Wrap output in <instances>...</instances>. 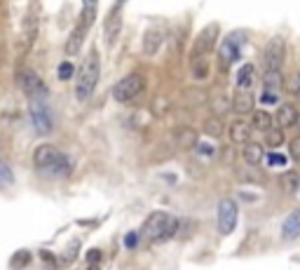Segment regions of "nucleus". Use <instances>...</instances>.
Returning a JSON list of instances; mask_svg holds the SVG:
<instances>
[{
    "instance_id": "2f4dec72",
    "label": "nucleus",
    "mask_w": 300,
    "mask_h": 270,
    "mask_svg": "<svg viewBox=\"0 0 300 270\" xmlns=\"http://www.w3.org/2000/svg\"><path fill=\"white\" fill-rule=\"evenodd\" d=\"M181 146H197V136L193 130H185L181 134Z\"/></svg>"
},
{
    "instance_id": "6ab92c4d",
    "label": "nucleus",
    "mask_w": 300,
    "mask_h": 270,
    "mask_svg": "<svg viewBox=\"0 0 300 270\" xmlns=\"http://www.w3.org/2000/svg\"><path fill=\"white\" fill-rule=\"evenodd\" d=\"M253 82H256V66L244 64L239 71H237V87L244 89V92H249V89L253 87Z\"/></svg>"
},
{
    "instance_id": "4468645a",
    "label": "nucleus",
    "mask_w": 300,
    "mask_h": 270,
    "mask_svg": "<svg viewBox=\"0 0 300 270\" xmlns=\"http://www.w3.org/2000/svg\"><path fill=\"white\" fill-rule=\"evenodd\" d=\"M298 118H300V113L296 110L293 104H281L275 120H277L279 130H289V127H296V125H298Z\"/></svg>"
},
{
    "instance_id": "dca6fc26",
    "label": "nucleus",
    "mask_w": 300,
    "mask_h": 270,
    "mask_svg": "<svg viewBox=\"0 0 300 270\" xmlns=\"http://www.w3.org/2000/svg\"><path fill=\"white\" fill-rule=\"evenodd\" d=\"M162 43H164V33L160 28H148L146 35H143V54H148V56L157 54Z\"/></svg>"
},
{
    "instance_id": "c756f323",
    "label": "nucleus",
    "mask_w": 300,
    "mask_h": 270,
    "mask_svg": "<svg viewBox=\"0 0 300 270\" xmlns=\"http://www.w3.org/2000/svg\"><path fill=\"white\" fill-rule=\"evenodd\" d=\"M289 153H291V158H293V160L300 162V136H296V139L289 141Z\"/></svg>"
},
{
    "instance_id": "a878e982",
    "label": "nucleus",
    "mask_w": 300,
    "mask_h": 270,
    "mask_svg": "<svg viewBox=\"0 0 300 270\" xmlns=\"http://www.w3.org/2000/svg\"><path fill=\"white\" fill-rule=\"evenodd\" d=\"M204 132H206L209 136H221V134H223V125H221V120L209 118L206 122H204Z\"/></svg>"
},
{
    "instance_id": "c85d7f7f",
    "label": "nucleus",
    "mask_w": 300,
    "mask_h": 270,
    "mask_svg": "<svg viewBox=\"0 0 300 270\" xmlns=\"http://www.w3.org/2000/svg\"><path fill=\"white\" fill-rule=\"evenodd\" d=\"M286 89H289L291 94H300V73H293L286 80Z\"/></svg>"
},
{
    "instance_id": "473e14b6",
    "label": "nucleus",
    "mask_w": 300,
    "mask_h": 270,
    "mask_svg": "<svg viewBox=\"0 0 300 270\" xmlns=\"http://www.w3.org/2000/svg\"><path fill=\"white\" fill-rule=\"evenodd\" d=\"M268 164L270 167H284V164H286V158H284V155H279V153H270Z\"/></svg>"
},
{
    "instance_id": "f8f14e48",
    "label": "nucleus",
    "mask_w": 300,
    "mask_h": 270,
    "mask_svg": "<svg viewBox=\"0 0 300 270\" xmlns=\"http://www.w3.org/2000/svg\"><path fill=\"white\" fill-rule=\"evenodd\" d=\"M31 122L38 134H50L54 130L52 110L45 101H31Z\"/></svg>"
},
{
    "instance_id": "f3484780",
    "label": "nucleus",
    "mask_w": 300,
    "mask_h": 270,
    "mask_svg": "<svg viewBox=\"0 0 300 270\" xmlns=\"http://www.w3.org/2000/svg\"><path fill=\"white\" fill-rule=\"evenodd\" d=\"M230 141L247 146L249 141H251V122H247V120H235L230 125Z\"/></svg>"
},
{
    "instance_id": "9b49d317",
    "label": "nucleus",
    "mask_w": 300,
    "mask_h": 270,
    "mask_svg": "<svg viewBox=\"0 0 300 270\" xmlns=\"http://www.w3.org/2000/svg\"><path fill=\"white\" fill-rule=\"evenodd\" d=\"M244 40H247V35H244V31H235V33H230V35H227V38L223 40V45H221V50H218V56H221V64H223V66L235 64L237 59H239V54H242V45H244Z\"/></svg>"
},
{
    "instance_id": "e433bc0d",
    "label": "nucleus",
    "mask_w": 300,
    "mask_h": 270,
    "mask_svg": "<svg viewBox=\"0 0 300 270\" xmlns=\"http://www.w3.org/2000/svg\"><path fill=\"white\" fill-rule=\"evenodd\" d=\"M263 104H277V94H272V92H265L263 97H260Z\"/></svg>"
},
{
    "instance_id": "393cba45",
    "label": "nucleus",
    "mask_w": 300,
    "mask_h": 270,
    "mask_svg": "<svg viewBox=\"0 0 300 270\" xmlns=\"http://www.w3.org/2000/svg\"><path fill=\"white\" fill-rule=\"evenodd\" d=\"M77 249H80V240H71V242H68V247H66V251L61 254V266L71 263V261L77 256Z\"/></svg>"
},
{
    "instance_id": "423d86ee",
    "label": "nucleus",
    "mask_w": 300,
    "mask_h": 270,
    "mask_svg": "<svg viewBox=\"0 0 300 270\" xmlns=\"http://www.w3.org/2000/svg\"><path fill=\"white\" fill-rule=\"evenodd\" d=\"M216 40H218V24H209L204 26L202 31L197 33L193 43V52H190V61H200V59H206L211 50L216 47Z\"/></svg>"
},
{
    "instance_id": "ea45409f",
    "label": "nucleus",
    "mask_w": 300,
    "mask_h": 270,
    "mask_svg": "<svg viewBox=\"0 0 300 270\" xmlns=\"http://www.w3.org/2000/svg\"><path fill=\"white\" fill-rule=\"evenodd\" d=\"M296 127H300V118H298V125H296Z\"/></svg>"
},
{
    "instance_id": "2eb2a0df",
    "label": "nucleus",
    "mask_w": 300,
    "mask_h": 270,
    "mask_svg": "<svg viewBox=\"0 0 300 270\" xmlns=\"http://www.w3.org/2000/svg\"><path fill=\"white\" fill-rule=\"evenodd\" d=\"M281 238L284 240H298L300 238V207L293 209V212L284 218V223H281Z\"/></svg>"
},
{
    "instance_id": "9d476101",
    "label": "nucleus",
    "mask_w": 300,
    "mask_h": 270,
    "mask_svg": "<svg viewBox=\"0 0 300 270\" xmlns=\"http://www.w3.org/2000/svg\"><path fill=\"white\" fill-rule=\"evenodd\" d=\"M284 59H286V43H284V38L277 35L263 50V66H265V71H279Z\"/></svg>"
},
{
    "instance_id": "4c0bfd02",
    "label": "nucleus",
    "mask_w": 300,
    "mask_h": 270,
    "mask_svg": "<svg viewBox=\"0 0 300 270\" xmlns=\"http://www.w3.org/2000/svg\"><path fill=\"white\" fill-rule=\"evenodd\" d=\"M195 148H197V151L202 153V155H211V153H214V146H200V143H197Z\"/></svg>"
},
{
    "instance_id": "c9c22d12",
    "label": "nucleus",
    "mask_w": 300,
    "mask_h": 270,
    "mask_svg": "<svg viewBox=\"0 0 300 270\" xmlns=\"http://www.w3.org/2000/svg\"><path fill=\"white\" fill-rule=\"evenodd\" d=\"M284 181H286V186H291V190H293V188L298 186V174H286Z\"/></svg>"
},
{
    "instance_id": "aec40b11",
    "label": "nucleus",
    "mask_w": 300,
    "mask_h": 270,
    "mask_svg": "<svg viewBox=\"0 0 300 270\" xmlns=\"http://www.w3.org/2000/svg\"><path fill=\"white\" fill-rule=\"evenodd\" d=\"M244 162L247 164H260L263 162V158H265V151H263V146L260 143H256V141H249L247 146H244Z\"/></svg>"
},
{
    "instance_id": "39448f33",
    "label": "nucleus",
    "mask_w": 300,
    "mask_h": 270,
    "mask_svg": "<svg viewBox=\"0 0 300 270\" xmlns=\"http://www.w3.org/2000/svg\"><path fill=\"white\" fill-rule=\"evenodd\" d=\"M143 89H146V78L141 73H129L113 87V99L120 101V104H129V101H134L139 97Z\"/></svg>"
},
{
    "instance_id": "20e7f679",
    "label": "nucleus",
    "mask_w": 300,
    "mask_h": 270,
    "mask_svg": "<svg viewBox=\"0 0 300 270\" xmlns=\"http://www.w3.org/2000/svg\"><path fill=\"white\" fill-rule=\"evenodd\" d=\"M33 162H35L38 169H43V172L50 174V176H66V174L71 172V160H68L59 148L47 146V143H45V146H38V148L33 151Z\"/></svg>"
},
{
    "instance_id": "0eeeda50",
    "label": "nucleus",
    "mask_w": 300,
    "mask_h": 270,
    "mask_svg": "<svg viewBox=\"0 0 300 270\" xmlns=\"http://www.w3.org/2000/svg\"><path fill=\"white\" fill-rule=\"evenodd\" d=\"M17 82H19L22 92L31 99V101H45V97H47V87H45L43 78L38 76L35 71H31V68H22V71L17 73Z\"/></svg>"
},
{
    "instance_id": "b1692460",
    "label": "nucleus",
    "mask_w": 300,
    "mask_h": 270,
    "mask_svg": "<svg viewBox=\"0 0 300 270\" xmlns=\"http://www.w3.org/2000/svg\"><path fill=\"white\" fill-rule=\"evenodd\" d=\"M14 186V174L7 167V162L0 160V188H12Z\"/></svg>"
},
{
    "instance_id": "cd10ccee",
    "label": "nucleus",
    "mask_w": 300,
    "mask_h": 270,
    "mask_svg": "<svg viewBox=\"0 0 300 270\" xmlns=\"http://www.w3.org/2000/svg\"><path fill=\"white\" fill-rule=\"evenodd\" d=\"M28 261H31V254H28V251H17L14 259H12V268H24Z\"/></svg>"
},
{
    "instance_id": "72a5a7b5",
    "label": "nucleus",
    "mask_w": 300,
    "mask_h": 270,
    "mask_svg": "<svg viewBox=\"0 0 300 270\" xmlns=\"http://www.w3.org/2000/svg\"><path fill=\"white\" fill-rule=\"evenodd\" d=\"M87 261H89V266H99V261H101V249H89V251H87Z\"/></svg>"
},
{
    "instance_id": "6e6552de",
    "label": "nucleus",
    "mask_w": 300,
    "mask_h": 270,
    "mask_svg": "<svg viewBox=\"0 0 300 270\" xmlns=\"http://www.w3.org/2000/svg\"><path fill=\"white\" fill-rule=\"evenodd\" d=\"M38 28H40V24H38V14H35L33 10H28L26 12V17H24V22H22L19 43H17V50H19L22 56H26V54L33 50V45H35V40H38Z\"/></svg>"
},
{
    "instance_id": "f704fd0d",
    "label": "nucleus",
    "mask_w": 300,
    "mask_h": 270,
    "mask_svg": "<svg viewBox=\"0 0 300 270\" xmlns=\"http://www.w3.org/2000/svg\"><path fill=\"white\" fill-rule=\"evenodd\" d=\"M139 244V233H129L125 238V247H136Z\"/></svg>"
},
{
    "instance_id": "ddd939ff",
    "label": "nucleus",
    "mask_w": 300,
    "mask_h": 270,
    "mask_svg": "<svg viewBox=\"0 0 300 270\" xmlns=\"http://www.w3.org/2000/svg\"><path fill=\"white\" fill-rule=\"evenodd\" d=\"M122 5H125V0H118L115 7H113L110 14L106 17V24H103V38H106V45L115 43L120 31H122Z\"/></svg>"
},
{
    "instance_id": "f03ea898",
    "label": "nucleus",
    "mask_w": 300,
    "mask_h": 270,
    "mask_svg": "<svg viewBox=\"0 0 300 270\" xmlns=\"http://www.w3.org/2000/svg\"><path fill=\"white\" fill-rule=\"evenodd\" d=\"M178 233V218L167 212H152L141 228V235L150 242H167Z\"/></svg>"
},
{
    "instance_id": "7ed1b4c3",
    "label": "nucleus",
    "mask_w": 300,
    "mask_h": 270,
    "mask_svg": "<svg viewBox=\"0 0 300 270\" xmlns=\"http://www.w3.org/2000/svg\"><path fill=\"white\" fill-rule=\"evenodd\" d=\"M97 7H99V0H82L80 19L75 24V28L71 31L68 40H66V47H64V52L68 54V56H73V54L80 52V47H82V43H85V38H87V31L92 28V24L97 19Z\"/></svg>"
},
{
    "instance_id": "58836bf2",
    "label": "nucleus",
    "mask_w": 300,
    "mask_h": 270,
    "mask_svg": "<svg viewBox=\"0 0 300 270\" xmlns=\"http://www.w3.org/2000/svg\"><path fill=\"white\" fill-rule=\"evenodd\" d=\"M89 270H101V268L99 266H89Z\"/></svg>"
},
{
    "instance_id": "5701e85b",
    "label": "nucleus",
    "mask_w": 300,
    "mask_h": 270,
    "mask_svg": "<svg viewBox=\"0 0 300 270\" xmlns=\"http://www.w3.org/2000/svg\"><path fill=\"white\" fill-rule=\"evenodd\" d=\"M265 143H268L272 151H277L281 143H286V139H284V130H279V127H272L270 132H265Z\"/></svg>"
},
{
    "instance_id": "1a4fd4ad",
    "label": "nucleus",
    "mask_w": 300,
    "mask_h": 270,
    "mask_svg": "<svg viewBox=\"0 0 300 270\" xmlns=\"http://www.w3.org/2000/svg\"><path fill=\"white\" fill-rule=\"evenodd\" d=\"M237 202L235 200H230V197H225L218 202V214H216V223H218V230H221V235H230L232 230L237 228Z\"/></svg>"
},
{
    "instance_id": "bb28decb",
    "label": "nucleus",
    "mask_w": 300,
    "mask_h": 270,
    "mask_svg": "<svg viewBox=\"0 0 300 270\" xmlns=\"http://www.w3.org/2000/svg\"><path fill=\"white\" fill-rule=\"evenodd\" d=\"M206 76H209V61H206V59L195 61L193 64V78L195 80H204Z\"/></svg>"
},
{
    "instance_id": "4be33fe9",
    "label": "nucleus",
    "mask_w": 300,
    "mask_h": 270,
    "mask_svg": "<svg viewBox=\"0 0 300 270\" xmlns=\"http://www.w3.org/2000/svg\"><path fill=\"white\" fill-rule=\"evenodd\" d=\"M263 87H265V92H277L279 87H284V76L279 73V71H265V76H263Z\"/></svg>"
},
{
    "instance_id": "f257e3e1",
    "label": "nucleus",
    "mask_w": 300,
    "mask_h": 270,
    "mask_svg": "<svg viewBox=\"0 0 300 270\" xmlns=\"http://www.w3.org/2000/svg\"><path fill=\"white\" fill-rule=\"evenodd\" d=\"M99 76H101V59H99L97 50H92L77 71V80H75V99L77 101H87L92 97L94 87L99 85Z\"/></svg>"
},
{
    "instance_id": "412c9836",
    "label": "nucleus",
    "mask_w": 300,
    "mask_h": 270,
    "mask_svg": "<svg viewBox=\"0 0 300 270\" xmlns=\"http://www.w3.org/2000/svg\"><path fill=\"white\" fill-rule=\"evenodd\" d=\"M251 127L258 132H270L272 130V115L268 110H253L251 113Z\"/></svg>"
},
{
    "instance_id": "a211bd4d",
    "label": "nucleus",
    "mask_w": 300,
    "mask_h": 270,
    "mask_svg": "<svg viewBox=\"0 0 300 270\" xmlns=\"http://www.w3.org/2000/svg\"><path fill=\"white\" fill-rule=\"evenodd\" d=\"M253 94L251 92H244V89H237L235 97H232V108H235L237 113H253Z\"/></svg>"
},
{
    "instance_id": "7c9ffc66",
    "label": "nucleus",
    "mask_w": 300,
    "mask_h": 270,
    "mask_svg": "<svg viewBox=\"0 0 300 270\" xmlns=\"http://www.w3.org/2000/svg\"><path fill=\"white\" fill-rule=\"evenodd\" d=\"M73 64H71V61H64V64L59 66V80H68V78L73 76Z\"/></svg>"
}]
</instances>
